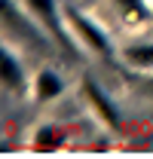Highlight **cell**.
<instances>
[{"mask_svg": "<svg viewBox=\"0 0 153 159\" xmlns=\"http://www.w3.org/2000/svg\"><path fill=\"white\" fill-rule=\"evenodd\" d=\"M21 0H3V34H6V43H19L21 52H40L49 46L46 37V28L40 25L25 6H19Z\"/></svg>", "mask_w": 153, "mask_h": 159, "instance_id": "6da1fadb", "label": "cell"}, {"mask_svg": "<svg viewBox=\"0 0 153 159\" xmlns=\"http://www.w3.org/2000/svg\"><path fill=\"white\" fill-rule=\"evenodd\" d=\"M64 21H67L76 46H80L83 52H92L95 58H110V55H114V43L104 34V28H101L98 21H92L89 16H83L76 6H64Z\"/></svg>", "mask_w": 153, "mask_h": 159, "instance_id": "7a4b0ae2", "label": "cell"}, {"mask_svg": "<svg viewBox=\"0 0 153 159\" xmlns=\"http://www.w3.org/2000/svg\"><path fill=\"white\" fill-rule=\"evenodd\" d=\"M21 6L46 28V34L52 37L55 46H61L64 52L76 46L74 34H71V28H67V21H64V9H58L55 0H21Z\"/></svg>", "mask_w": 153, "mask_h": 159, "instance_id": "3957f363", "label": "cell"}, {"mask_svg": "<svg viewBox=\"0 0 153 159\" xmlns=\"http://www.w3.org/2000/svg\"><path fill=\"white\" fill-rule=\"evenodd\" d=\"M80 92H83L86 104L95 110V116L101 119L107 129H116V125H119V113H116L114 101H110L104 92H101V86H98L92 77H83V80H80Z\"/></svg>", "mask_w": 153, "mask_h": 159, "instance_id": "277c9868", "label": "cell"}, {"mask_svg": "<svg viewBox=\"0 0 153 159\" xmlns=\"http://www.w3.org/2000/svg\"><path fill=\"white\" fill-rule=\"evenodd\" d=\"M119 19L132 28H144L153 21V3L150 0H107Z\"/></svg>", "mask_w": 153, "mask_h": 159, "instance_id": "5b68a950", "label": "cell"}, {"mask_svg": "<svg viewBox=\"0 0 153 159\" xmlns=\"http://www.w3.org/2000/svg\"><path fill=\"white\" fill-rule=\"evenodd\" d=\"M28 80H25V67H21L19 55L9 49V43L3 46V89L6 92H25Z\"/></svg>", "mask_w": 153, "mask_h": 159, "instance_id": "8992f818", "label": "cell"}, {"mask_svg": "<svg viewBox=\"0 0 153 159\" xmlns=\"http://www.w3.org/2000/svg\"><path fill=\"white\" fill-rule=\"evenodd\" d=\"M31 92H34V98L37 101H52V98H58L61 92H64V83H61V77H58L55 70H40L37 77H34V83H31Z\"/></svg>", "mask_w": 153, "mask_h": 159, "instance_id": "52a82bcc", "label": "cell"}, {"mask_svg": "<svg viewBox=\"0 0 153 159\" xmlns=\"http://www.w3.org/2000/svg\"><path fill=\"white\" fill-rule=\"evenodd\" d=\"M123 61L129 67L138 70H153V43H132V46H123Z\"/></svg>", "mask_w": 153, "mask_h": 159, "instance_id": "ba28073f", "label": "cell"}, {"mask_svg": "<svg viewBox=\"0 0 153 159\" xmlns=\"http://www.w3.org/2000/svg\"><path fill=\"white\" fill-rule=\"evenodd\" d=\"M61 141H64V129H58V125H40L34 147L37 150H55Z\"/></svg>", "mask_w": 153, "mask_h": 159, "instance_id": "9c48e42d", "label": "cell"}, {"mask_svg": "<svg viewBox=\"0 0 153 159\" xmlns=\"http://www.w3.org/2000/svg\"><path fill=\"white\" fill-rule=\"evenodd\" d=\"M150 3H153V0H150Z\"/></svg>", "mask_w": 153, "mask_h": 159, "instance_id": "30bf717a", "label": "cell"}]
</instances>
